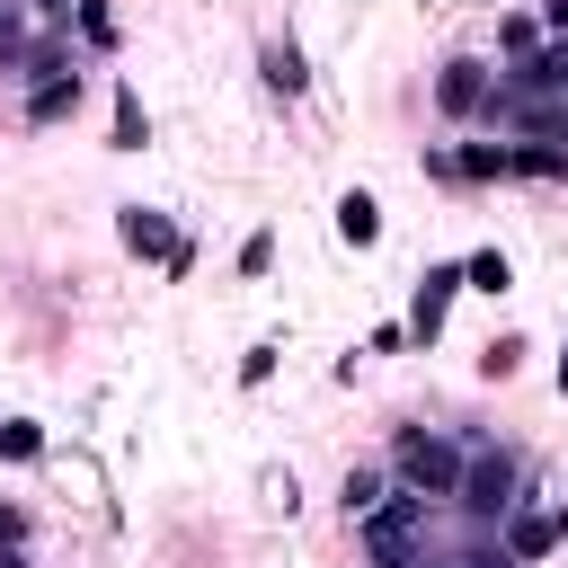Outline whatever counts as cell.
Wrapping results in <instances>:
<instances>
[{
  "instance_id": "cell-1",
  "label": "cell",
  "mask_w": 568,
  "mask_h": 568,
  "mask_svg": "<svg viewBox=\"0 0 568 568\" xmlns=\"http://www.w3.org/2000/svg\"><path fill=\"white\" fill-rule=\"evenodd\" d=\"M462 462H470V435H453V426H399L390 435V479L435 497V506L462 497Z\"/></svg>"
},
{
  "instance_id": "cell-2",
  "label": "cell",
  "mask_w": 568,
  "mask_h": 568,
  "mask_svg": "<svg viewBox=\"0 0 568 568\" xmlns=\"http://www.w3.org/2000/svg\"><path fill=\"white\" fill-rule=\"evenodd\" d=\"M426 524H435V497L390 488V497L355 524V541H364V559H373V568H417V559H426Z\"/></svg>"
},
{
  "instance_id": "cell-3",
  "label": "cell",
  "mask_w": 568,
  "mask_h": 568,
  "mask_svg": "<svg viewBox=\"0 0 568 568\" xmlns=\"http://www.w3.org/2000/svg\"><path fill=\"white\" fill-rule=\"evenodd\" d=\"M515 497H524V453H506V444H479V435H470V462H462V497H453V506H462L470 524H488V532H497V515H506Z\"/></svg>"
},
{
  "instance_id": "cell-4",
  "label": "cell",
  "mask_w": 568,
  "mask_h": 568,
  "mask_svg": "<svg viewBox=\"0 0 568 568\" xmlns=\"http://www.w3.org/2000/svg\"><path fill=\"white\" fill-rule=\"evenodd\" d=\"M497 541H506L524 568H541V559L568 541V506H559V497H515V506L497 515Z\"/></svg>"
},
{
  "instance_id": "cell-5",
  "label": "cell",
  "mask_w": 568,
  "mask_h": 568,
  "mask_svg": "<svg viewBox=\"0 0 568 568\" xmlns=\"http://www.w3.org/2000/svg\"><path fill=\"white\" fill-rule=\"evenodd\" d=\"M115 240H124L133 257H151V266L186 275V240L169 231V213H160V204H115Z\"/></svg>"
},
{
  "instance_id": "cell-6",
  "label": "cell",
  "mask_w": 568,
  "mask_h": 568,
  "mask_svg": "<svg viewBox=\"0 0 568 568\" xmlns=\"http://www.w3.org/2000/svg\"><path fill=\"white\" fill-rule=\"evenodd\" d=\"M488 89H497V71H488L479 53H453V62L435 71V106H444L453 124H470V115L488 106Z\"/></svg>"
},
{
  "instance_id": "cell-7",
  "label": "cell",
  "mask_w": 568,
  "mask_h": 568,
  "mask_svg": "<svg viewBox=\"0 0 568 568\" xmlns=\"http://www.w3.org/2000/svg\"><path fill=\"white\" fill-rule=\"evenodd\" d=\"M453 293H462V266H426V275H417V293H408V337H417V346H435V337H444Z\"/></svg>"
},
{
  "instance_id": "cell-8",
  "label": "cell",
  "mask_w": 568,
  "mask_h": 568,
  "mask_svg": "<svg viewBox=\"0 0 568 568\" xmlns=\"http://www.w3.org/2000/svg\"><path fill=\"white\" fill-rule=\"evenodd\" d=\"M390 488H399V479H390V462H355V470L337 479V506H346V524H364V515H373Z\"/></svg>"
},
{
  "instance_id": "cell-9",
  "label": "cell",
  "mask_w": 568,
  "mask_h": 568,
  "mask_svg": "<svg viewBox=\"0 0 568 568\" xmlns=\"http://www.w3.org/2000/svg\"><path fill=\"white\" fill-rule=\"evenodd\" d=\"M62 115H80V71H53L27 89V124H62Z\"/></svg>"
},
{
  "instance_id": "cell-10",
  "label": "cell",
  "mask_w": 568,
  "mask_h": 568,
  "mask_svg": "<svg viewBox=\"0 0 568 568\" xmlns=\"http://www.w3.org/2000/svg\"><path fill=\"white\" fill-rule=\"evenodd\" d=\"M337 240H346V248H373V240H382V204H373L364 186L337 195Z\"/></svg>"
},
{
  "instance_id": "cell-11",
  "label": "cell",
  "mask_w": 568,
  "mask_h": 568,
  "mask_svg": "<svg viewBox=\"0 0 568 568\" xmlns=\"http://www.w3.org/2000/svg\"><path fill=\"white\" fill-rule=\"evenodd\" d=\"M266 89H275V98H302V89H311V71H302V44H293V36H275V44H266Z\"/></svg>"
},
{
  "instance_id": "cell-12",
  "label": "cell",
  "mask_w": 568,
  "mask_h": 568,
  "mask_svg": "<svg viewBox=\"0 0 568 568\" xmlns=\"http://www.w3.org/2000/svg\"><path fill=\"white\" fill-rule=\"evenodd\" d=\"M453 178H515V142H462Z\"/></svg>"
},
{
  "instance_id": "cell-13",
  "label": "cell",
  "mask_w": 568,
  "mask_h": 568,
  "mask_svg": "<svg viewBox=\"0 0 568 568\" xmlns=\"http://www.w3.org/2000/svg\"><path fill=\"white\" fill-rule=\"evenodd\" d=\"M541 44H550V27H541V18H524V9H506V18H497V53H506V62H524V53H541Z\"/></svg>"
},
{
  "instance_id": "cell-14",
  "label": "cell",
  "mask_w": 568,
  "mask_h": 568,
  "mask_svg": "<svg viewBox=\"0 0 568 568\" xmlns=\"http://www.w3.org/2000/svg\"><path fill=\"white\" fill-rule=\"evenodd\" d=\"M515 284V266L497 257V248H479V257H462V293H506Z\"/></svg>"
},
{
  "instance_id": "cell-15",
  "label": "cell",
  "mask_w": 568,
  "mask_h": 568,
  "mask_svg": "<svg viewBox=\"0 0 568 568\" xmlns=\"http://www.w3.org/2000/svg\"><path fill=\"white\" fill-rule=\"evenodd\" d=\"M515 178H568V142H515Z\"/></svg>"
},
{
  "instance_id": "cell-16",
  "label": "cell",
  "mask_w": 568,
  "mask_h": 568,
  "mask_svg": "<svg viewBox=\"0 0 568 568\" xmlns=\"http://www.w3.org/2000/svg\"><path fill=\"white\" fill-rule=\"evenodd\" d=\"M142 142H151V115L133 89H115V151H142Z\"/></svg>"
},
{
  "instance_id": "cell-17",
  "label": "cell",
  "mask_w": 568,
  "mask_h": 568,
  "mask_svg": "<svg viewBox=\"0 0 568 568\" xmlns=\"http://www.w3.org/2000/svg\"><path fill=\"white\" fill-rule=\"evenodd\" d=\"M36 453H44V435L27 417H0V462H36Z\"/></svg>"
},
{
  "instance_id": "cell-18",
  "label": "cell",
  "mask_w": 568,
  "mask_h": 568,
  "mask_svg": "<svg viewBox=\"0 0 568 568\" xmlns=\"http://www.w3.org/2000/svg\"><path fill=\"white\" fill-rule=\"evenodd\" d=\"M515 355H524V337H488V346H479V373H488V382H506V373H515Z\"/></svg>"
},
{
  "instance_id": "cell-19",
  "label": "cell",
  "mask_w": 568,
  "mask_h": 568,
  "mask_svg": "<svg viewBox=\"0 0 568 568\" xmlns=\"http://www.w3.org/2000/svg\"><path fill=\"white\" fill-rule=\"evenodd\" d=\"M80 36H89V44H115V18H106V0H80Z\"/></svg>"
},
{
  "instance_id": "cell-20",
  "label": "cell",
  "mask_w": 568,
  "mask_h": 568,
  "mask_svg": "<svg viewBox=\"0 0 568 568\" xmlns=\"http://www.w3.org/2000/svg\"><path fill=\"white\" fill-rule=\"evenodd\" d=\"M266 266H275V240L248 231V240H240V275H266Z\"/></svg>"
},
{
  "instance_id": "cell-21",
  "label": "cell",
  "mask_w": 568,
  "mask_h": 568,
  "mask_svg": "<svg viewBox=\"0 0 568 568\" xmlns=\"http://www.w3.org/2000/svg\"><path fill=\"white\" fill-rule=\"evenodd\" d=\"M266 373H275V346H248V355H240V382H248V390H257V382H266Z\"/></svg>"
},
{
  "instance_id": "cell-22",
  "label": "cell",
  "mask_w": 568,
  "mask_h": 568,
  "mask_svg": "<svg viewBox=\"0 0 568 568\" xmlns=\"http://www.w3.org/2000/svg\"><path fill=\"white\" fill-rule=\"evenodd\" d=\"M541 27H550V36H568V0H541Z\"/></svg>"
},
{
  "instance_id": "cell-23",
  "label": "cell",
  "mask_w": 568,
  "mask_h": 568,
  "mask_svg": "<svg viewBox=\"0 0 568 568\" xmlns=\"http://www.w3.org/2000/svg\"><path fill=\"white\" fill-rule=\"evenodd\" d=\"M0 568H36V559H27V541H0Z\"/></svg>"
},
{
  "instance_id": "cell-24",
  "label": "cell",
  "mask_w": 568,
  "mask_h": 568,
  "mask_svg": "<svg viewBox=\"0 0 568 568\" xmlns=\"http://www.w3.org/2000/svg\"><path fill=\"white\" fill-rule=\"evenodd\" d=\"M550 382H559V399H568V355H559V364H550Z\"/></svg>"
}]
</instances>
